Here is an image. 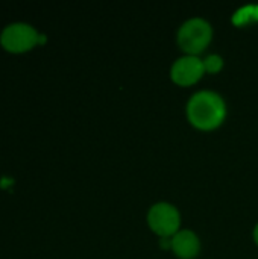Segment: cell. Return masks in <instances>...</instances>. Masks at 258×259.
Instances as JSON below:
<instances>
[{
  "label": "cell",
  "instance_id": "cell-1",
  "mask_svg": "<svg viewBox=\"0 0 258 259\" xmlns=\"http://www.w3.org/2000/svg\"><path fill=\"white\" fill-rule=\"evenodd\" d=\"M227 117V105L220 94L214 91H198L187 103V118L199 131L217 129Z\"/></svg>",
  "mask_w": 258,
  "mask_h": 259
},
{
  "label": "cell",
  "instance_id": "cell-2",
  "mask_svg": "<svg viewBox=\"0 0 258 259\" xmlns=\"http://www.w3.org/2000/svg\"><path fill=\"white\" fill-rule=\"evenodd\" d=\"M211 38H213L211 24L201 17H195L184 21L178 29V35H176V41L181 50L186 55H192V56H198L199 53H202L211 42Z\"/></svg>",
  "mask_w": 258,
  "mask_h": 259
},
{
  "label": "cell",
  "instance_id": "cell-3",
  "mask_svg": "<svg viewBox=\"0 0 258 259\" xmlns=\"http://www.w3.org/2000/svg\"><path fill=\"white\" fill-rule=\"evenodd\" d=\"M44 35H40L36 29L24 21H14L3 27L0 33L2 46L14 53L26 52L32 49L36 42L44 41Z\"/></svg>",
  "mask_w": 258,
  "mask_h": 259
},
{
  "label": "cell",
  "instance_id": "cell-4",
  "mask_svg": "<svg viewBox=\"0 0 258 259\" xmlns=\"http://www.w3.org/2000/svg\"><path fill=\"white\" fill-rule=\"evenodd\" d=\"M148 225L160 238H172L181 231L179 211L167 202H158L152 205L148 212Z\"/></svg>",
  "mask_w": 258,
  "mask_h": 259
},
{
  "label": "cell",
  "instance_id": "cell-5",
  "mask_svg": "<svg viewBox=\"0 0 258 259\" xmlns=\"http://www.w3.org/2000/svg\"><path fill=\"white\" fill-rule=\"evenodd\" d=\"M205 74L204 62L199 56L184 55L178 58L170 68V79L178 87H192Z\"/></svg>",
  "mask_w": 258,
  "mask_h": 259
},
{
  "label": "cell",
  "instance_id": "cell-6",
  "mask_svg": "<svg viewBox=\"0 0 258 259\" xmlns=\"http://www.w3.org/2000/svg\"><path fill=\"white\" fill-rule=\"evenodd\" d=\"M201 243L195 232L182 229L172 237V252L179 259H195L199 255Z\"/></svg>",
  "mask_w": 258,
  "mask_h": 259
},
{
  "label": "cell",
  "instance_id": "cell-7",
  "mask_svg": "<svg viewBox=\"0 0 258 259\" xmlns=\"http://www.w3.org/2000/svg\"><path fill=\"white\" fill-rule=\"evenodd\" d=\"M233 24L236 26H249L258 23V5H246L236 11L233 15Z\"/></svg>",
  "mask_w": 258,
  "mask_h": 259
},
{
  "label": "cell",
  "instance_id": "cell-8",
  "mask_svg": "<svg viewBox=\"0 0 258 259\" xmlns=\"http://www.w3.org/2000/svg\"><path fill=\"white\" fill-rule=\"evenodd\" d=\"M204 62V68H205V73H210V74H217L222 68H224V59L222 56L219 55H208L205 59H202Z\"/></svg>",
  "mask_w": 258,
  "mask_h": 259
},
{
  "label": "cell",
  "instance_id": "cell-9",
  "mask_svg": "<svg viewBox=\"0 0 258 259\" xmlns=\"http://www.w3.org/2000/svg\"><path fill=\"white\" fill-rule=\"evenodd\" d=\"M252 237H254V243L258 246V223H257V226L254 228V234H252Z\"/></svg>",
  "mask_w": 258,
  "mask_h": 259
}]
</instances>
